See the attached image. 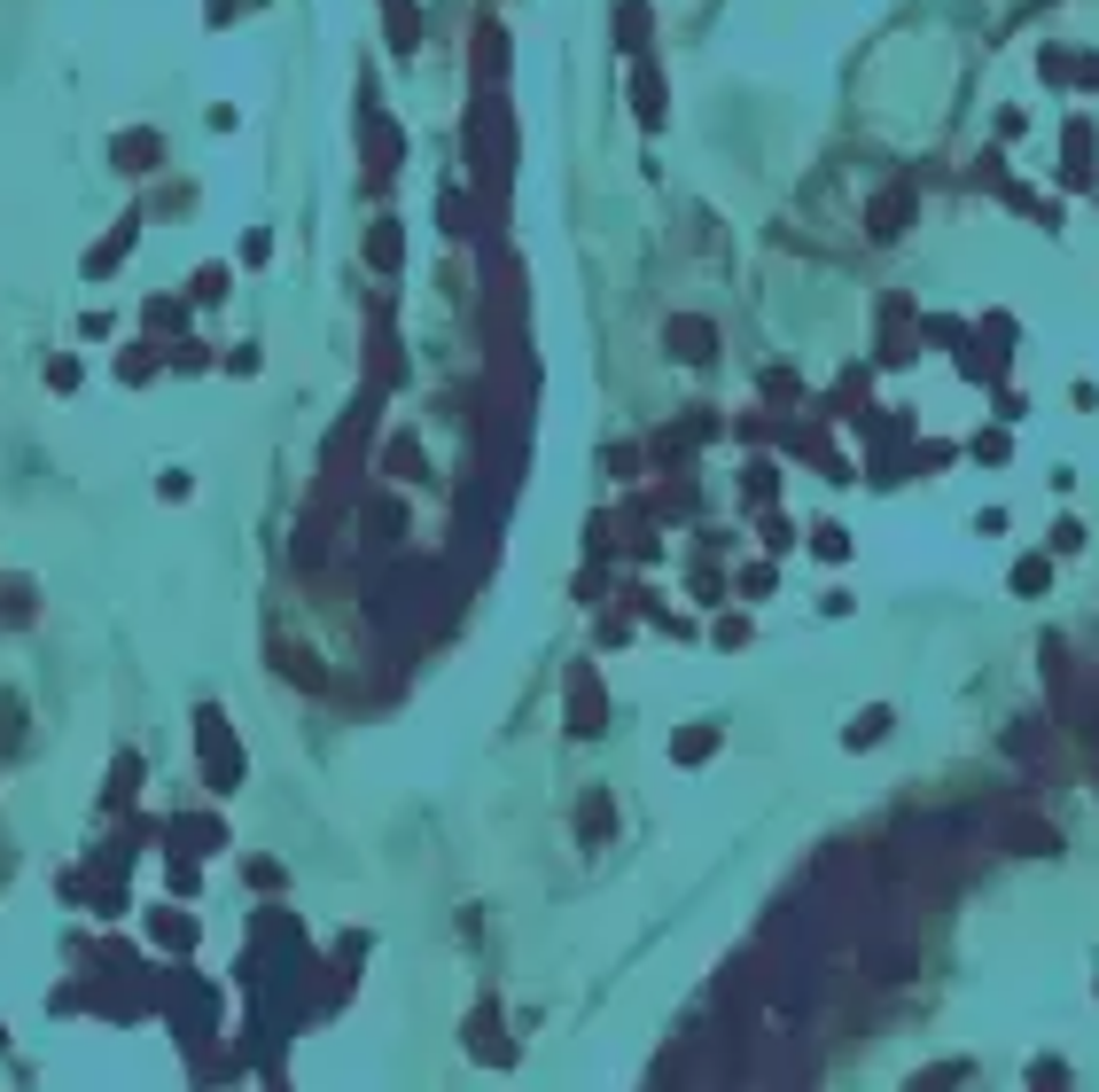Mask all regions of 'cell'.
Returning <instances> with one entry per match:
<instances>
[{
    "mask_svg": "<svg viewBox=\"0 0 1099 1092\" xmlns=\"http://www.w3.org/2000/svg\"><path fill=\"white\" fill-rule=\"evenodd\" d=\"M882 733H889V710H866V719L850 726V742H882Z\"/></svg>",
    "mask_w": 1099,
    "mask_h": 1092,
    "instance_id": "cell-1",
    "label": "cell"
}]
</instances>
